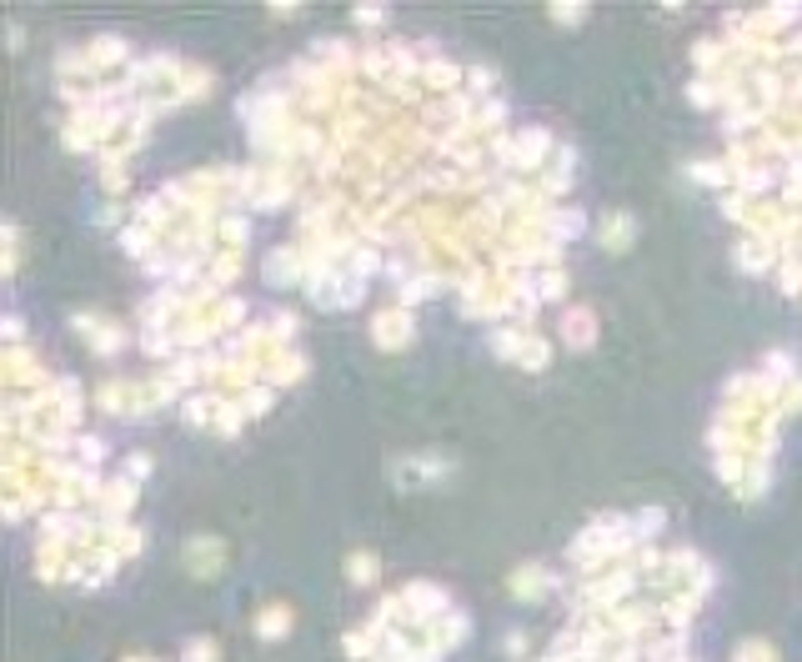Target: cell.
Here are the masks:
<instances>
[{"mask_svg":"<svg viewBox=\"0 0 802 662\" xmlns=\"http://www.w3.org/2000/svg\"><path fill=\"white\" fill-rule=\"evenodd\" d=\"M562 342H567V347H577V352H587V347L597 342V316H592L587 306L567 311V321H562Z\"/></svg>","mask_w":802,"mask_h":662,"instance_id":"cell-4","label":"cell"},{"mask_svg":"<svg viewBox=\"0 0 802 662\" xmlns=\"http://www.w3.org/2000/svg\"><path fill=\"white\" fill-rule=\"evenodd\" d=\"M356 21H366V26H381V11H376V6H366V11H356Z\"/></svg>","mask_w":802,"mask_h":662,"instance_id":"cell-14","label":"cell"},{"mask_svg":"<svg viewBox=\"0 0 802 662\" xmlns=\"http://www.w3.org/2000/svg\"><path fill=\"white\" fill-rule=\"evenodd\" d=\"M552 21H562V26H582V21H587V6H582V0H567V6H552Z\"/></svg>","mask_w":802,"mask_h":662,"instance_id":"cell-12","label":"cell"},{"mask_svg":"<svg viewBox=\"0 0 802 662\" xmlns=\"http://www.w3.org/2000/svg\"><path fill=\"white\" fill-rule=\"evenodd\" d=\"M547 362H552V342L532 331V337L522 342V357H517V367H527V372H542Z\"/></svg>","mask_w":802,"mask_h":662,"instance_id":"cell-8","label":"cell"},{"mask_svg":"<svg viewBox=\"0 0 802 662\" xmlns=\"http://www.w3.org/2000/svg\"><path fill=\"white\" fill-rule=\"evenodd\" d=\"M371 337H376V347L381 352H396V347H407L412 342V306H386L381 316H376V326H371Z\"/></svg>","mask_w":802,"mask_h":662,"instance_id":"cell-1","label":"cell"},{"mask_svg":"<svg viewBox=\"0 0 802 662\" xmlns=\"http://www.w3.org/2000/svg\"><path fill=\"white\" fill-rule=\"evenodd\" d=\"M547 587H552L547 567H517V572H512V592H517V597H527V602H537Z\"/></svg>","mask_w":802,"mask_h":662,"instance_id":"cell-7","label":"cell"},{"mask_svg":"<svg viewBox=\"0 0 802 662\" xmlns=\"http://www.w3.org/2000/svg\"><path fill=\"white\" fill-rule=\"evenodd\" d=\"M286 632H291V607H281V602L261 607V617H256V637H261V642H281Z\"/></svg>","mask_w":802,"mask_h":662,"instance_id":"cell-5","label":"cell"},{"mask_svg":"<svg viewBox=\"0 0 802 662\" xmlns=\"http://www.w3.org/2000/svg\"><path fill=\"white\" fill-rule=\"evenodd\" d=\"M632 236H637V221H632V216H622V211L602 216V241H607V251H627Z\"/></svg>","mask_w":802,"mask_h":662,"instance_id":"cell-6","label":"cell"},{"mask_svg":"<svg viewBox=\"0 0 802 662\" xmlns=\"http://www.w3.org/2000/svg\"><path fill=\"white\" fill-rule=\"evenodd\" d=\"M186 562H191L196 577H216L226 567V542L221 537H196V542H186Z\"/></svg>","mask_w":802,"mask_h":662,"instance_id":"cell-2","label":"cell"},{"mask_svg":"<svg viewBox=\"0 0 802 662\" xmlns=\"http://www.w3.org/2000/svg\"><path fill=\"white\" fill-rule=\"evenodd\" d=\"M16 261H21V226L11 221L6 226V271H16Z\"/></svg>","mask_w":802,"mask_h":662,"instance_id":"cell-13","label":"cell"},{"mask_svg":"<svg viewBox=\"0 0 802 662\" xmlns=\"http://www.w3.org/2000/svg\"><path fill=\"white\" fill-rule=\"evenodd\" d=\"M181 662H221V647H216L211 637H196V642H186Z\"/></svg>","mask_w":802,"mask_h":662,"instance_id":"cell-10","label":"cell"},{"mask_svg":"<svg viewBox=\"0 0 802 662\" xmlns=\"http://www.w3.org/2000/svg\"><path fill=\"white\" fill-rule=\"evenodd\" d=\"M346 572H351V582H371V577H376V552H351V557H346Z\"/></svg>","mask_w":802,"mask_h":662,"instance_id":"cell-9","label":"cell"},{"mask_svg":"<svg viewBox=\"0 0 802 662\" xmlns=\"http://www.w3.org/2000/svg\"><path fill=\"white\" fill-rule=\"evenodd\" d=\"M126 662H161V657H141V652H131V657H126Z\"/></svg>","mask_w":802,"mask_h":662,"instance_id":"cell-15","label":"cell"},{"mask_svg":"<svg viewBox=\"0 0 802 662\" xmlns=\"http://www.w3.org/2000/svg\"><path fill=\"white\" fill-rule=\"evenodd\" d=\"M76 331H81V337H86L101 357H111V352L121 347V331H116L106 316H76Z\"/></svg>","mask_w":802,"mask_h":662,"instance_id":"cell-3","label":"cell"},{"mask_svg":"<svg viewBox=\"0 0 802 662\" xmlns=\"http://www.w3.org/2000/svg\"><path fill=\"white\" fill-rule=\"evenodd\" d=\"M732 662H777V652H772L767 642H742Z\"/></svg>","mask_w":802,"mask_h":662,"instance_id":"cell-11","label":"cell"}]
</instances>
